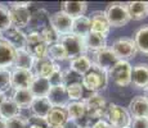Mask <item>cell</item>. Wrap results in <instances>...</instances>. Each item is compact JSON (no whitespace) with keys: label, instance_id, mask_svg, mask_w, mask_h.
<instances>
[{"label":"cell","instance_id":"cell-1","mask_svg":"<svg viewBox=\"0 0 148 128\" xmlns=\"http://www.w3.org/2000/svg\"><path fill=\"white\" fill-rule=\"evenodd\" d=\"M8 5H9L8 9H9L12 27L19 28V30L28 27V23H30V19H31V12H30L31 3L13 1V3H9Z\"/></svg>","mask_w":148,"mask_h":128},{"label":"cell","instance_id":"cell-40","mask_svg":"<svg viewBox=\"0 0 148 128\" xmlns=\"http://www.w3.org/2000/svg\"><path fill=\"white\" fill-rule=\"evenodd\" d=\"M129 128H148V118H132Z\"/></svg>","mask_w":148,"mask_h":128},{"label":"cell","instance_id":"cell-22","mask_svg":"<svg viewBox=\"0 0 148 128\" xmlns=\"http://www.w3.org/2000/svg\"><path fill=\"white\" fill-rule=\"evenodd\" d=\"M50 89H52V85H50L49 79L39 76L34 77L32 82H31L30 87H28V90L31 91L34 98H47Z\"/></svg>","mask_w":148,"mask_h":128},{"label":"cell","instance_id":"cell-31","mask_svg":"<svg viewBox=\"0 0 148 128\" xmlns=\"http://www.w3.org/2000/svg\"><path fill=\"white\" fill-rule=\"evenodd\" d=\"M92 32V24H90V18L86 16L80 17V18L73 19L72 24V32L73 35L79 36V37H86L89 33Z\"/></svg>","mask_w":148,"mask_h":128},{"label":"cell","instance_id":"cell-11","mask_svg":"<svg viewBox=\"0 0 148 128\" xmlns=\"http://www.w3.org/2000/svg\"><path fill=\"white\" fill-rule=\"evenodd\" d=\"M92 62L95 67H98L99 69H102L103 72L108 73L112 69L113 65L119 62V59H117V56L115 55V53L111 50V47H104V49L94 53V56H93Z\"/></svg>","mask_w":148,"mask_h":128},{"label":"cell","instance_id":"cell-42","mask_svg":"<svg viewBox=\"0 0 148 128\" xmlns=\"http://www.w3.org/2000/svg\"><path fill=\"white\" fill-rule=\"evenodd\" d=\"M63 128H82L80 126L79 122H75V121H67L66 124L63 126Z\"/></svg>","mask_w":148,"mask_h":128},{"label":"cell","instance_id":"cell-13","mask_svg":"<svg viewBox=\"0 0 148 128\" xmlns=\"http://www.w3.org/2000/svg\"><path fill=\"white\" fill-rule=\"evenodd\" d=\"M53 106L50 104V101L48 100V98H34L28 109H30V114L32 118L45 122Z\"/></svg>","mask_w":148,"mask_h":128},{"label":"cell","instance_id":"cell-17","mask_svg":"<svg viewBox=\"0 0 148 128\" xmlns=\"http://www.w3.org/2000/svg\"><path fill=\"white\" fill-rule=\"evenodd\" d=\"M50 26V14L45 9H35L31 12V19L28 27L32 30V32H40L42 28Z\"/></svg>","mask_w":148,"mask_h":128},{"label":"cell","instance_id":"cell-32","mask_svg":"<svg viewBox=\"0 0 148 128\" xmlns=\"http://www.w3.org/2000/svg\"><path fill=\"white\" fill-rule=\"evenodd\" d=\"M19 114H21V109L18 108V105L12 99H5V101L0 106V118H3L4 121H9V119L18 116Z\"/></svg>","mask_w":148,"mask_h":128},{"label":"cell","instance_id":"cell-46","mask_svg":"<svg viewBox=\"0 0 148 128\" xmlns=\"http://www.w3.org/2000/svg\"><path fill=\"white\" fill-rule=\"evenodd\" d=\"M144 98H146V99H147V100H148V89L146 90V95H144Z\"/></svg>","mask_w":148,"mask_h":128},{"label":"cell","instance_id":"cell-3","mask_svg":"<svg viewBox=\"0 0 148 128\" xmlns=\"http://www.w3.org/2000/svg\"><path fill=\"white\" fill-rule=\"evenodd\" d=\"M104 14L111 27H122L130 21L127 7L124 3H111L107 5Z\"/></svg>","mask_w":148,"mask_h":128},{"label":"cell","instance_id":"cell-26","mask_svg":"<svg viewBox=\"0 0 148 128\" xmlns=\"http://www.w3.org/2000/svg\"><path fill=\"white\" fill-rule=\"evenodd\" d=\"M34 65H35V59L30 55V53L26 49L16 50V58H14V63H13L14 69L32 70Z\"/></svg>","mask_w":148,"mask_h":128},{"label":"cell","instance_id":"cell-21","mask_svg":"<svg viewBox=\"0 0 148 128\" xmlns=\"http://www.w3.org/2000/svg\"><path fill=\"white\" fill-rule=\"evenodd\" d=\"M92 65H93V62L86 54H82V55H79L76 58L71 59L70 62V68L68 69L71 72L76 73L79 76H85L90 69H92Z\"/></svg>","mask_w":148,"mask_h":128},{"label":"cell","instance_id":"cell-18","mask_svg":"<svg viewBox=\"0 0 148 128\" xmlns=\"http://www.w3.org/2000/svg\"><path fill=\"white\" fill-rule=\"evenodd\" d=\"M90 24H92V32L95 33H101V35L106 36L110 33V28L111 26L107 21V17L104 12L102 10H97L90 14Z\"/></svg>","mask_w":148,"mask_h":128},{"label":"cell","instance_id":"cell-38","mask_svg":"<svg viewBox=\"0 0 148 128\" xmlns=\"http://www.w3.org/2000/svg\"><path fill=\"white\" fill-rule=\"evenodd\" d=\"M9 27H12L9 9H8V7L0 4V33H3L4 31H7Z\"/></svg>","mask_w":148,"mask_h":128},{"label":"cell","instance_id":"cell-25","mask_svg":"<svg viewBox=\"0 0 148 128\" xmlns=\"http://www.w3.org/2000/svg\"><path fill=\"white\" fill-rule=\"evenodd\" d=\"M59 65L57 63L52 62L49 58H45V59H41V60H36L35 62V65H34V74L35 76H39V77H44V78L49 79L50 76L54 73V70L58 68Z\"/></svg>","mask_w":148,"mask_h":128},{"label":"cell","instance_id":"cell-49","mask_svg":"<svg viewBox=\"0 0 148 128\" xmlns=\"http://www.w3.org/2000/svg\"><path fill=\"white\" fill-rule=\"evenodd\" d=\"M85 128H92V127H85Z\"/></svg>","mask_w":148,"mask_h":128},{"label":"cell","instance_id":"cell-44","mask_svg":"<svg viewBox=\"0 0 148 128\" xmlns=\"http://www.w3.org/2000/svg\"><path fill=\"white\" fill-rule=\"evenodd\" d=\"M0 128H7V121L0 118Z\"/></svg>","mask_w":148,"mask_h":128},{"label":"cell","instance_id":"cell-6","mask_svg":"<svg viewBox=\"0 0 148 128\" xmlns=\"http://www.w3.org/2000/svg\"><path fill=\"white\" fill-rule=\"evenodd\" d=\"M111 50L115 53V55L117 56L119 60H125L129 62L130 59L135 58L138 49L133 39L129 37H120L115 40L111 46Z\"/></svg>","mask_w":148,"mask_h":128},{"label":"cell","instance_id":"cell-33","mask_svg":"<svg viewBox=\"0 0 148 128\" xmlns=\"http://www.w3.org/2000/svg\"><path fill=\"white\" fill-rule=\"evenodd\" d=\"M134 42L136 45V49L144 54H148V24L140 27L135 32Z\"/></svg>","mask_w":148,"mask_h":128},{"label":"cell","instance_id":"cell-30","mask_svg":"<svg viewBox=\"0 0 148 128\" xmlns=\"http://www.w3.org/2000/svg\"><path fill=\"white\" fill-rule=\"evenodd\" d=\"M10 99L18 105L19 109H28L34 100V96L28 89H18L13 90V95Z\"/></svg>","mask_w":148,"mask_h":128},{"label":"cell","instance_id":"cell-8","mask_svg":"<svg viewBox=\"0 0 148 128\" xmlns=\"http://www.w3.org/2000/svg\"><path fill=\"white\" fill-rule=\"evenodd\" d=\"M132 65L129 62L119 60L108 72V77L115 82L117 86L126 87L132 83Z\"/></svg>","mask_w":148,"mask_h":128},{"label":"cell","instance_id":"cell-2","mask_svg":"<svg viewBox=\"0 0 148 128\" xmlns=\"http://www.w3.org/2000/svg\"><path fill=\"white\" fill-rule=\"evenodd\" d=\"M107 81H108V73L99 69L94 64L92 65V69L86 74L81 77L82 87L86 89L88 91H92L94 93H98L101 90L106 89Z\"/></svg>","mask_w":148,"mask_h":128},{"label":"cell","instance_id":"cell-4","mask_svg":"<svg viewBox=\"0 0 148 128\" xmlns=\"http://www.w3.org/2000/svg\"><path fill=\"white\" fill-rule=\"evenodd\" d=\"M86 108V118L90 121H99L102 116L106 115L107 112V101L99 93H93L86 99H82Z\"/></svg>","mask_w":148,"mask_h":128},{"label":"cell","instance_id":"cell-15","mask_svg":"<svg viewBox=\"0 0 148 128\" xmlns=\"http://www.w3.org/2000/svg\"><path fill=\"white\" fill-rule=\"evenodd\" d=\"M132 83L136 89H148V64L139 63L132 68Z\"/></svg>","mask_w":148,"mask_h":128},{"label":"cell","instance_id":"cell-36","mask_svg":"<svg viewBox=\"0 0 148 128\" xmlns=\"http://www.w3.org/2000/svg\"><path fill=\"white\" fill-rule=\"evenodd\" d=\"M12 89V72L9 69L0 68V92L5 93Z\"/></svg>","mask_w":148,"mask_h":128},{"label":"cell","instance_id":"cell-35","mask_svg":"<svg viewBox=\"0 0 148 128\" xmlns=\"http://www.w3.org/2000/svg\"><path fill=\"white\" fill-rule=\"evenodd\" d=\"M68 99L70 101H81L82 96H84V87H82L81 82H75V83H70L66 86Z\"/></svg>","mask_w":148,"mask_h":128},{"label":"cell","instance_id":"cell-14","mask_svg":"<svg viewBox=\"0 0 148 128\" xmlns=\"http://www.w3.org/2000/svg\"><path fill=\"white\" fill-rule=\"evenodd\" d=\"M48 100L50 101L53 108H66L70 104V99H68L67 89L64 85H59V86H52L49 93H48Z\"/></svg>","mask_w":148,"mask_h":128},{"label":"cell","instance_id":"cell-19","mask_svg":"<svg viewBox=\"0 0 148 128\" xmlns=\"http://www.w3.org/2000/svg\"><path fill=\"white\" fill-rule=\"evenodd\" d=\"M34 74L32 70L27 69H13L12 72V89L18 90V89H28L32 82Z\"/></svg>","mask_w":148,"mask_h":128},{"label":"cell","instance_id":"cell-27","mask_svg":"<svg viewBox=\"0 0 148 128\" xmlns=\"http://www.w3.org/2000/svg\"><path fill=\"white\" fill-rule=\"evenodd\" d=\"M68 121H75L80 123L81 121L86 119V108L84 101H71L66 106Z\"/></svg>","mask_w":148,"mask_h":128},{"label":"cell","instance_id":"cell-20","mask_svg":"<svg viewBox=\"0 0 148 128\" xmlns=\"http://www.w3.org/2000/svg\"><path fill=\"white\" fill-rule=\"evenodd\" d=\"M88 9L86 1H63L61 4V10L66 13L72 19L84 17Z\"/></svg>","mask_w":148,"mask_h":128},{"label":"cell","instance_id":"cell-29","mask_svg":"<svg viewBox=\"0 0 148 128\" xmlns=\"http://www.w3.org/2000/svg\"><path fill=\"white\" fill-rule=\"evenodd\" d=\"M85 45H86V50L88 51H97L107 47V37L101 33H95V32H90L89 35L85 37Z\"/></svg>","mask_w":148,"mask_h":128},{"label":"cell","instance_id":"cell-7","mask_svg":"<svg viewBox=\"0 0 148 128\" xmlns=\"http://www.w3.org/2000/svg\"><path fill=\"white\" fill-rule=\"evenodd\" d=\"M59 44L64 47L67 53L68 59H73L79 55L86 54V45H85V39L79 37V36L70 33V35L59 37Z\"/></svg>","mask_w":148,"mask_h":128},{"label":"cell","instance_id":"cell-16","mask_svg":"<svg viewBox=\"0 0 148 128\" xmlns=\"http://www.w3.org/2000/svg\"><path fill=\"white\" fill-rule=\"evenodd\" d=\"M127 112L132 118H148V100L142 95L133 98L129 102Z\"/></svg>","mask_w":148,"mask_h":128},{"label":"cell","instance_id":"cell-37","mask_svg":"<svg viewBox=\"0 0 148 128\" xmlns=\"http://www.w3.org/2000/svg\"><path fill=\"white\" fill-rule=\"evenodd\" d=\"M40 35H41L42 40H44V42L48 45V46L59 42V35L53 30L52 26H48V27L42 28V30L40 31Z\"/></svg>","mask_w":148,"mask_h":128},{"label":"cell","instance_id":"cell-39","mask_svg":"<svg viewBox=\"0 0 148 128\" xmlns=\"http://www.w3.org/2000/svg\"><path fill=\"white\" fill-rule=\"evenodd\" d=\"M28 127H30V119L22 114L7 121V128H28Z\"/></svg>","mask_w":148,"mask_h":128},{"label":"cell","instance_id":"cell-12","mask_svg":"<svg viewBox=\"0 0 148 128\" xmlns=\"http://www.w3.org/2000/svg\"><path fill=\"white\" fill-rule=\"evenodd\" d=\"M1 39L10 44L16 50L26 49V40L27 35L22 30L16 27H9L7 31L1 33Z\"/></svg>","mask_w":148,"mask_h":128},{"label":"cell","instance_id":"cell-10","mask_svg":"<svg viewBox=\"0 0 148 128\" xmlns=\"http://www.w3.org/2000/svg\"><path fill=\"white\" fill-rule=\"evenodd\" d=\"M72 24H73V19L71 17H68L66 13H63L62 10L53 13L50 16V26L59 35V37L70 35L72 32Z\"/></svg>","mask_w":148,"mask_h":128},{"label":"cell","instance_id":"cell-48","mask_svg":"<svg viewBox=\"0 0 148 128\" xmlns=\"http://www.w3.org/2000/svg\"><path fill=\"white\" fill-rule=\"evenodd\" d=\"M0 40H1V33H0Z\"/></svg>","mask_w":148,"mask_h":128},{"label":"cell","instance_id":"cell-45","mask_svg":"<svg viewBox=\"0 0 148 128\" xmlns=\"http://www.w3.org/2000/svg\"><path fill=\"white\" fill-rule=\"evenodd\" d=\"M28 128H48V127H44V126H40V124H31Z\"/></svg>","mask_w":148,"mask_h":128},{"label":"cell","instance_id":"cell-47","mask_svg":"<svg viewBox=\"0 0 148 128\" xmlns=\"http://www.w3.org/2000/svg\"><path fill=\"white\" fill-rule=\"evenodd\" d=\"M48 128H63V127H48Z\"/></svg>","mask_w":148,"mask_h":128},{"label":"cell","instance_id":"cell-23","mask_svg":"<svg viewBox=\"0 0 148 128\" xmlns=\"http://www.w3.org/2000/svg\"><path fill=\"white\" fill-rule=\"evenodd\" d=\"M14 58H16V49L4 40H0V68L8 69L13 67Z\"/></svg>","mask_w":148,"mask_h":128},{"label":"cell","instance_id":"cell-43","mask_svg":"<svg viewBox=\"0 0 148 128\" xmlns=\"http://www.w3.org/2000/svg\"><path fill=\"white\" fill-rule=\"evenodd\" d=\"M5 99H7V96H5V93L0 92V106H1V105H3V102L5 101Z\"/></svg>","mask_w":148,"mask_h":128},{"label":"cell","instance_id":"cell-34","mask_svg":"<svg viewBox=\"0 0 148 128\" xmlns=\"http://www.w3.org/2000/svg\"><path fill=\"white\" fill-rule=\"evenodd\" d=\"M47 58H49L52 62H63L68 59L67 53L64 50V47L62 46L59 42L57 44H53L50 46H48V53H47Z\"/></svg>","mask_w":148,"mask_h":128},{"label":"cell","instance_id":"cell-41","mask_svg":"<svg viewBox=\"0 0 148 128\" xmlns=\"http://www.w3.org/2000/svg\"><path fill=\"white\" fill-rule=\"evenodd\" d=\"M92 128H112V126L104 119H99V121H95L92 124Z\"/></svg>","mask_w":148,"mask_h":128},{"label":"cell","instance_id":"cell-24","mask_svg":"<svg viewBox=\"0 0 148 128\" xmlns=\"http://www.w3.org/2000/svg\"><path fill=\"white\" fill-rule=\"evenodd\" d=\"M67 121L68 115L66 108H52L45 119V123L47 127H63Z\"/></svg>","mask_w":148,"mask_h":128},{"label":"cell","instance_id":"cell-28","mask_svg":"<svg viewBox=\"0 0 148 128\" xmlns=\"http://www.w3.org/2000/svg\"><path fill=\"white\" fill-rule=\"evenodd\" d=\"M130 19L142 21L148 17V1H132L126 4Z\"/></svg>","mask_w":148,"mask_h":128},{"label":"cell","instance_id":"cell-5","mask_svg":"<svg viewBox=\"0 0 148 128\" xmlns=\"http://www.w3.org/2000/svg\"><path fill=\"white\" fill-rule=\"evenodd\" d=\"M106 116L108 119V123L112 126V128H125L130 126L132 116H130L127 109L122 108L117 104H110L107 106Z\"/></svg>","mask_w":148,"mask_h":128},{"label":"cell","instance_id":"cell-50","mask_svg":"<svg viewBox=\"0 0 148 128\" xmlns=\"http://www.w3.org/2000/svg\"><path fill=\"white\" fill-rule=\"evenodd\" d=\"M125 128H129V127H125Z\"/></svg>","mask_w":148,"mask_h":128},{"label":"cell","instance_id":"cell-9","mask_svg":"<svg viewBox=\"0 0 148 128\" xmlns=\"http://www.w3.org/2000/svg\"><path fill=\"white\" fill-rule=\"evenodd\" d=\"M26 50L30 53V55L35 59V62L47 58L48 45L44 42L40 32H32V31H31L30 33H27Z\"/></svg>","mask_w":148,"mask_h":128}]
</instances>
